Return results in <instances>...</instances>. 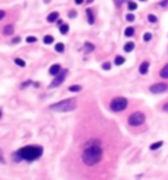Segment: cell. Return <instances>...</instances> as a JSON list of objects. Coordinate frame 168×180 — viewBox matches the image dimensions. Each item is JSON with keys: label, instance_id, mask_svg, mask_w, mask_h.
<instances>
[{"label": "cell", "instance_id": "obj_37", "mask_svg": "<svg viewBox=\"0 0 168 180\" xmlns=\"http://www.w3.org/2000/svg\"><path fill=\"white\" fill-rule=\"evenodd\" d=\"M91 2H93V0H88V3H91Z\"/></svg>", "mask_w": 168, "mask_h": 180}, {"label": "cell", "instance_id": "obj_25", "mask_svg": "<svg viewBox=\"0 0 168 180\" xmlns=\"http://www.w3.org/2000/svg\"><path fill=\"white\" fill-rule=\"evenodd\" d=\"M147 19H148L150 23H156V21H158V17H156L155 15H148Z\"/></svg>", "mask_w": 168, "mask_h": 180}, {"label": "cell", "instance_id": "obj_38", "mask_svg": "<svg viewBox=\"0 0 168 180\" xmlns=\"http://www.w3.org/2000/svg\"><path fill=\"white\" fill-rule=\"evenodd\" d=\"M141 2H146V0H141Z\"/></svg>", "mask_w": 168, "mask_h": 180}, {"label": "cell", "instance_id": "obj_32", "mask_svg": "<svg viewBox=\"0 0 168 180\" xmlns=\"http://www.w3.org/2000/svg\"><path fill=\"white\" fill-rule=\"evenodd\" d=\"M0 163H4V158H3V151L0 150Z\"/></svg>", "mask_w": 168, "mask_h": 180}, {"label": "cell", "instance_id": "obj_21", "mask_svg": "<svg viewBox=\"0 0 168 180\" xmlns=\"http://www.w3.org/2000/svg\"><path fill=\"white\" fill-rule=\"evenodd\" d=\"M84 50H85L87 53H91L92 50H95V46L92 45V44H89V42H87V44L84 45Z\"/></svg>", "mask_w": 168, "mask_h": 180}, {"label": "cell", "instance_id": "obj_34", "mask_svg": "<svg viewBox=\"0 0 168 180\" xmlns=\"http://www.w3.org/2000/svg\"><path fill=\"white\" fill-rule=\"evenodd\" d=\"M12 42H13V44H19V42H20V38H19V37L13 38V39H12Z\"/></svg>", "mask_w": 168, "mask_h": 180}, {"label": "cell", "instance_id": "obj_8", "mask_svg": "<svg viewBox=\"0 0 168 180\" xmlns=\"http://www.w3.org/2000/svg\"><path fill=\"white\" fill-rule=\"evenodd\" d=\"M60 71H62V67H60V64H53L51 67H50V70H49V73H50V75H54V76H57Z\"/></svg>", "mask_w": 168, "mask_h": 180}, {"label": "cell", "instance_id": "obj_19", "mask_svg": "<svg viewBox=\"0 0 168 180\" xmlns=\"http://www.w3.org/2000/svg\"><path fill=\"white\" fill-rule=\"evenodd\" d=\"M55 51H58V53H63L64 51V45L62 44V42H58V44L55 45Z\"/></svg>", "mask_w": 168, "mask_h": 180}, {"label": "cell", "instance_id": "obj_9", "mask_svg": "<svg viewBox=\"0 0 168 180\" xmlns=\"http://www.w3.org/2000/svg\"><path fill=\"white\" fill-rule=\"evenodd\" d=\"M148 67H150V63L147 62V61H145V62H142V63H141V66H139V73H141L142 75L147 74Z\"/></svg>", "mask_w": 168, "mask_h": 180}, {"label": "cell", "instance_id": "obj_30", "mask_svg": "<svg viewBox=\"0 0 168 180\" xmlns=\"http://www.w3.org/2000/svg\"><path fill=\"white\" fill-rule=\"evenodd\" d=\"M69 16L71 17V19H72V17H76V12H75V11H70Z\"/></svg>", "mask_w": 168, "mask_h": 180}, {"label": "cell", "instance_id": "obj_1", "mask_svg": "<svg viewBox=\"0 0 168 180\" xmlns=\"http://www.w3.org/2000/svg\"><path fill=\"white\" fill-rule=\"evenodd\" d=\"M102 158V149L97 139H92L85 145V149L81 154V160L87 166L97 164Z\"/></svg>", "mask_w": 168, "mask_h": 180}, {"label": "cell", "instance_id": "obj_3", "mask_svg": "<svg viewBox=\"0 0 168 180\" xmlns=\"http://www.w3.org/2000/svg\"><path fill=\"white\" fill-rule=\"evenodd\" d=\"M75 108H76V100L75 99H66L63 101L50 105V109L54 110V112H71Z\"/></svg>", "mask_w": 168, "mask_h": 180}, {"label": "cell", "instance_id": "obj_5", "mask_svg": "<svg viewBox=\"0 0 168 180\" xmlns=\"http://www.w3.org/2000/svg\"><path fill=\"white\" fill-rule=\"evenodd\" d=\"M145 120H146V116L142 112H134L129 116L127 122L130 126H139V125L143 124Z\"/></svg>", "mask_w": 168, "mask_h": 180}, {"label": "cell", "instance_id": "obj_11", "mask_svg": "<svg viewBox=\"0 0 168 180\" xmlns=\"http://www.w3.org/2000/svg\"><path fill=\"white\" fill-rule=\"evenodd\" d=\"M134 48H135V45H134V42H126V44H125V46H124V50L126 53H130V51H133L134 50Z\"/></svg>", "mask_w": 168, "mask_h": 180}, {"label": "cell", "instance_id": "obj_24", "mask_svg": "<svg viewBox=\"0 0 168 180\" xmlns=\"http://www.w3.org/2000/svg\"><path fill=\"white\" fill-rule=\"evenodd\" d=\"M15 63L17 64V66H20V67H25V62L21 58H16L15 59Z\"/></svg>", "mask_w": 168, "mask_h": 180}, {"label": "cell", "instance_id": "obj_28", "mask_svg": "<svg viewBox=\"0 0 168 180\" xmlns=\"http://www.w3.org/2000/svg\"><path fill=\"white\" fill-rule=\"evenodd\" d=\"M134 19H135V17H134V15H131V13L126 15V20H127V21H130V23H131V21H134Z\"/></svg>", "mask_w": 168, "mask_h": 180}, {"label": "cell", "instance_id": "obj_15", "mask_svg": "<svg viewBox=\"0 0 168 180\" xmlns=\"http://www.w3.org/2000/svg\"><path fill=\"white\" fill-rule=\"evenodd\" d=\"M69 29H70L69 25H67V24H62V25H60V28H59V32L62 34H67V33H69Z\"/></svg>", "mask_w": 168, "mask_h": 180}, {"label": "cell", "instance_id": "obj_22", "mask_svg": "<svg viewBox=\"0 0 168 180\" xmlns=\"http://www.w3.org/2000/svg\"><path fill=\"white\" fill-rule=\"evenodd\" d=\"M127 8L130 9V11H135L138 8V5H137V3H134V2H129V4H127Z\"/></svg>", "mask_w": 168, "mask_h": 180}, {"label": "cell", "instance_id": "obj_26", "mask_svg": "<svg viewBox=\"0 0 168 180\" xmlns=\"http://www.w3.org/2000/svg\"><path fill=\"white\" fill-rule=\"evenodd\" d=\"M37 41V38L33 37V36H29V37H26V42H29V44H33V42Z\"/></svg>", "mask_w": 168, "mask_h": 180}, {"label": "cell", "instance_id": "obj_7", "mask_svg": "<svg viewBox=\"0 0 168 180\" xmlns=\"http://www.w3.org/2000/svg\"><path fill=\"white\" fill-rule=\"evenodd\" d=\"M168 89V84L166 83H156V84H152L150 87V92L152 93H163Z\"/></svg>", "mask_w": 168, "mask_h": 180}, {"label": "cell", "instance_id": "obj_6", "mask_svg": "<svg viewBox=\"0 0 168 180\" xmlns=\"http://www.w3.org/2000/svg\"><path fill=\"white\" fill-rule=\"evenodd\" d=\"M67 73H69V70H66V68L60 71V73L55 76L54 80H53L51 84L49 85V88H55V87H58V85L62 84V82H63L64 79H66V76H67Z\"/></svg>", "mask_w": 168, "mask_h": 180}, {"label": "cell", "instance_id": "obj_14", "mask_svg": "<svg viewBox=\"0 0 168 180\" xmlns=\"http://www.w3.org/2000/svg\"><path fill=\"white\" fill-rule=\"evenodd\" d=\"M3 33H4L5 36L13 34V25H7V26H4V30H3Z\"/></svg>", "mask_w": 168, "mask_h": 180}, {"label": "cell", "instance_id": "obj_2", "mask_svg": "<svg viewBox=\"0 0 168 180\" xmlns=\"http://www.w3.org/2000/svg\"><path fill=\"white\" fill-rule=\"evenodd\" d=\"M42 153H44V149L38 145H30V146H25L21 147L19 151H16L13 154V159L16 162L20 160H28V162H33L35 159H38Z\"/></svg>", "mask_w": 168, "mask_h": 180}, {"label": "cell", "instance_id": "obj_33", "mask_svg": "<svg viewBox=\"0 0 168 180\" xmlns=\"http://www.w3.org/2000/svg\"><path fill=\"white\" fill-rule=\"evenodd\" d=\"M163 110H164V112H168V103H166L163 105Z\"/></svg>", "mask_w": 168, "mask_h": 180}, {"label": "cell", "instance_id": "obj_4", "mask_svg": "<svg viewBox=\"0 0 168 180\" xmlns=\"http://www.w3.org/2000/svg\"><path fill=\"white\" fill-rule=\"evenodd\" d=\"M127 108V100L125 98H114L110 101V109L113 112H122Z\"/></svg>", "mask_w": 168, "mask_h": 180}, {"label": "cell", "instance_id": "obj_17", "mask_svg": "<svg viewBox=\"0 0 168 180\" xmlns=\"http://www.w3.org/2000/svg\"><path fill=\"white\" fill-rule=\"evenodd\" d=\"M133 34H134V28L133 26H127L126 29H125V36H126V37H131Z\"/></svg>", "mask_w": 168, "mask_h": 180}, {"label": "cell", "instance_id": "obj_10", "mask_svg": "<svg viewBox=\"0 0 168 180\" xmlns=\"http://www.w3.org/2000/svg\"><path fill=\"white\" fill-rule=\"evenodd\" d=\"M58 19H59V13L58 12H51L47 16V23H55Z\"/></svg>", "mask_w": 168, "mask_h": 180}, {"label": "cell", "instance_id": "obj_12", "mask_svg": "<svg viewBox=\"0 0 168 180\" xmlns=\"http://www.w3.org/2000/svg\"><path fill=\"white\" fill-rule=\"evenodd\" d=\"M87 16H88V23L93 24L95 23V16H93V12H92L91 8H87Z\"/></svg>", "mask_w": 168, "mask_h": 180}, {"label": "cell", "instance_id": "obj_27", "mask_svg": "<svg viewBox=\"0 0 168 180\" xmlns=\"http://www.w3.org/2000/svg\"><path fill=\"white\" fill-rule=\"evenodd\" d=\"M151 38H152V34H151V33H145V36H143V39H145L146 42H147V41H150V39H151Z\"/></svg>", "mask_w": 168, "mask_h": 180}, {"label": "cell", "instance_id": "obj_35", "mask_svg": "<svg viewBox=\"0 0 168 180\" xmlns=\"http://www.w3.org/2000/svg\"><path fill=\"white\" fill-rule=\"evenodd\" d=\"M75 3H76V4L79 5V4H83V3H84V0H75Z\"/></svg>", "mask_w": 168, "mask_h": 180}, {"label": "cell", "instance_id": "obj_20", "mask_svg": "<svg viewBox=\"0 0 168 180\" xmlns=\"http://www.w3.org/2000/svg\"><path fill=\"white\" fill-rule=\"evenodd\" d=\"M69 91L70 92H79V91H81V85H70Z\"/></svg>", "mask_w": 168, "mask_h": 180}, {"label": "cell", "instance_id": "obj_13", "mask_svg": "<svg viewBox=\"0 0 168 180\" xmlns=\"http://www.w3.org/2000/svg\"><path fill=\"white\" fill-rule=\"evenodd\" d=\"M160 78L163 79H168V63L160 70Z\"/></svg>", "mask_w": 168, "mask_h": 180}, {"label": "cell", "instance_id": "obj_36", "mask_svg": "<svg viewBox=\"0 0 168 180\" xmlns=\"http://www.w3.org/2000/svg\"><path fill=\"white\" fill-rule=\"evenodd\" d=\"M2 116H3V110L0 109V118H2Z\"/></svg>", "mask_w": 168, "mask_h": 180}, {"label": "cell", "instance_id": "obj_16", "mask_svg": "<svg viewBox=\"0 0 168 180\" xmlns=\"http://www.w3.org/2000/svg\"><path fill=\"white\" fill-rule=\"evenodd\" d=\"M114 63H116L117 66H121V64L125 63V58H124V57H121V55L116 57V58H114Z\"/></svg>", "mask_w": 168, "mask_h": 180}, {"label": "cell", "instance_id": "obj_31", "mask_svg": "<svg viewBox=\"0 0 168 180\" xmlns=\"http://www.w3.org/2000/svg\"><path fill=\"white\" fill-rule=\"evenodd\" d=\"M4 17H5V12H4V11L0 9V20H3Z\"/></svg>", "mask_w": 168, "mask_h": 180}, {"label": "cell", "instance_id": "obj_23", "mask_svg": "<svg viewBox=\"0 0 168 180\" xmlns=\"http://www.w3.org/2000/svg\"><path fill=\"white\" fill-rule=\"evenodd\" d=\"M162 145H163L162 141H160V142H155V143H152V145L150 146V149H151V150H156V149H159Z\"/></svg>", "mask_w": 168, "mask_h": 180}, {"label": "cell", "instance_id": "obj_18", "mask_svg": "<svg viewBox=\"0 0 168 180\" xmlns=\"http://www.w3.org/2000/svg\"><path fill=\"white\" fill-rule=\"evenodd\" d=\"M53 41H54V37H53V36H45V37H44V42L46 45L53 44Z\"/></svg>", "mask_w": 168, "mask_h": 180}, {"label": "cell", "instance_id": "obj_29", "mask_svg": "<svg viewBox=\"0 0 168 180\" xmlns=\"http://www.w3.org/2000/svg\"><path fill=\"white\" fill-rule=\"evenodd\" d=\"M102 68H104V70H109V68H110V63H108V62L104 63V64H102Z\"/></svg>", "mask_w": 168, "mask_h": 180}]
</instances>
